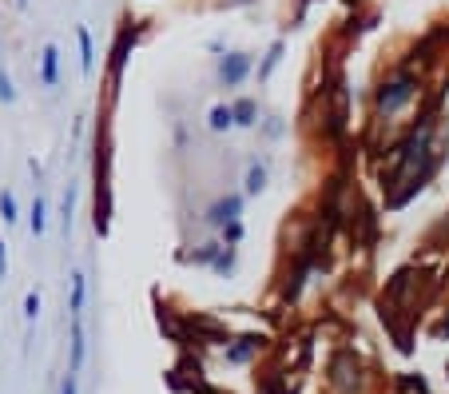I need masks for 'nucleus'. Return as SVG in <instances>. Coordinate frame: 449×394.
I'll list each match as a JSON object with an SVG mask.
<instances>
[{"instance_id":"obj_1","label":"nucleus","mask_w":449,"mask_h":394,"mask_svg":"<svg viewBox=\"0 0 449 394\" xmlns=\"http://www.w3.org/2000/svg\"><path fill=\"white\" fill-rule=\"evenodd\" d=\"M414 92H418V76L409 68L389 72L386 80L378 84V92H374V111H378L382 120H389V116H398V111L414 100Z\"/></svg>"},{"instance_id":"obj_2","label":"nucleus","mask_w":449,"mask_h":394,"mask_svg":"<svg viewBox=\"0 0 449 394\" xmlns=\"http://www.w3.org/2000/svg\"><path fill=\"white\" fill-rule=\"evenodd\" d=\"M326 383H330V390H334V394H358L362 390V363L350 351H338L334 359H330Z\"/></svg>"},{"instance_id":"obj_3","label":"nucleus","mask_w":449,"mask_h":394,"mask_svg":"<svg viewBox=\"0 0 449 394\" xmlns=\"http://www.w3.org/2000/svg\"><path fill=\"white\" fill-rule=\"evenodd\" d=\"M250 72V52H227L219 60V84L223 88H239Z\"/></svg>"},{"instance_id":"obj_4","label":"nucleus","mask_w":449,"mask_h":394,"mask_svg":"<svg viewBox=\"0 0 449 394\" xmlns=\"http://www.w3.org/2000/svg\"><path fill=\"white\" fill-rule=\"evenodd\" d=\"M239 215H243V195H223V199H215L211 203V212H207V223L211 227H227V223H239Z\"/></svg>"},{"instance_id":"obj_5","label":"nucleus","mask_w":449,"mask_h":394,"mask_svg":"<svg viewBox=\"0 0 449 394\" xmlns=\"http://www.w3.org/2000/svg\"><path fill=\"white\" fill-rule=\"evenodd\" d=\"M259 346H262V339H259V334H243V339L227 343L223 359H227V363H235V366H243V363H250V359H255V351H259Z\"/></svg>"},{"instance_id":"obj_6","label":"nucleus","mask_w":449,"mask_h":394,"mask_svg":"<svg viewBox=\"0 0 449 394\" xmlns=\"http://www.w3.org/2000/svg\"><path fill=\"white\" fill-rule=\"evenodd\" d=\"M40 84L44 88L60 84V48L56 44H44V52H40Z\"/></svg>"},{"instance_id":"obj_7","label":"nucleus","mask_w":449,"mask_h":394,"mask_svg":"<svg viewBox=\"0 0 449 394\" xmlns=\"http://www.w3.org/2000/svg\"><path fill=\"white\" fill-rule=\"evenodd\" d=\"M84 354H88V343H84V323H80V319H72V366H68L72 374H80Z\"/></svg>"},{"instance_id":"obj_8","label":"nucleus","mask_w":449,"mask_h":394,"mask_svg":"<svg viewBox=\"0 0 449 394\" xmlns=\"http://www.w3.org/2000/svg\"><path fill=\"white\" fill-rule=\"evenodd\" d=\"M207 128L211 131H231L235 128V108H231V104H215V108L207 111Z\"/></svg>"},{"instance_id":"obj_9","label":"nucleus","mask_w":449,"mask_h":394,"mask_svg":"<svg viewBox=\"0 0 449 394\" xmlns=\"http://www.w3.org/2000/svg\"><path fill=\"white\" fill-rule=\"evenodd\" d=\"M267 163H262V160H255V163H250V168H247V195H262V192H267Z\"/></svg>"},{"instance_id":"obj_10","label":"nucleus","mask_w":449,"mask_h":394,"mask_svg":"<svg viewBox=\"0 0 449 394\" xmlns=\"http://www.w3.org/2000/svg\"><path fill=\"white\" fill-rule=\"evenodd\" d=\"M282 52H287V44H282V40H275V44L267 48V56H262V64H259V84H267V80H270V72L279 68Z\"/></svg>"},{"instance_id":"obj_11","label":"nucleus","mask_w":449,"mask_h":394,"mask_svg":"<svg viewBox=\"0 0 449 394\" xmlns=\"http://www.w3.org/2000/svg\"><path fill=\"white\" fill-rule=\"evenodd\" d=\"M231 108H235V124H239V128H255V124H259V104L255 100H235Z\"/></svg>"},{"instance_id":"obj_12","label":"nucleus","mask_w":449,"mask_h":394,"mask_svg":"<svg viewBox=\"0 0 449 394\" xmlns=\"http://www.w3.org/2000/svg\"><path fill=\"white\" fill-rule=\"evenodd\" d=\"M84 295H88V279L76 271V275H72V303H68L72 319H80V314H84Z\"/></svg>"},{"instance_id":"obj_13","label":"nucleus","mask_w":449,"mask_h":394,"mask_svg":"<svg viewBox=\"0 0 449 394\" xmlns=\"http://www.w3.org/2000/svg\"><path fill=\"white\" fill-rule=\"evenodd\" d=\"M76 36H80V68H84V76H92V68H96V48H92V32H88V28H80Z\"/></svg>"},{"instance_id":"obj_14","label":"nucleus","mask_w":449,"mask_h":394,"mask_svg":"<svg viewBox=\"0 0 449 394\" xmlns=\"http://www.w3.org/2000/svg\"><path fill=\"white\" fill-rule=\"evenodd\" d=\"M44 223H48V203H44V195H36V199H32V212H28L32 235H44Z\"/></svg>"},{"instance_id":"obj_15","label":"nucleus","mask_w":449,"mask_h":394,"mask_svg":"<svg viewBox=\"0 0 449 394\" xmlns=\"http://www.w3.org/2000/svg\"><path fill=\"white\" fill-rule=\"evenodd\" d=\"M235 259H239L235 247H223V251L215 255V263H211V271H215V275H231V271H235Z\"/></svg>"},{"instance_id":"obj_16","label":"nucleus","mask_w":449,"mask_h":394,"mask_svg":"<svg viewBox=\"0 0 449 394\" xmlns=\"http://www.w3.org/2000/svg\"><path fill=\"white\" fill-rule=\"evenodd\" d=\"M0 219L16 223V199H12V192H0Z\"/></svg>"},{"instance_id":"obj_17","label":"nucleus","mask_w":449,"mask_h":394,"mask_svg":"<svg viewBox=\"0 0 449 394\" xmlns=\"http://www.w3.org/2000/svg\"><path fill=\"white\" fill-rule=\"evenodd\" d=\"M24 319H28V323L40 319V295L36 291H28V299H24Z\"/></svg>"},{"instance_id":"obj_18","label":"nucleus","mask_w":449,"mask_h":394,"mask_svg":"<svg viewBox=\"0 0 449 394\" xmlns=\"http://www.w3.org/2000/svg\"><path fill=\"white\" fill-rule=\"evenodd\" d=\"M0 100H4V104L16 100V88H12V76H9V72H0Z\"/></svg>"},{"instance_id":"obj_19","label":"nucleus","mask_w":449,"mask_h":394,"mask_svg":"<svg viewBox=\"0 0 449 394\" xmlns=\"http://www.w3.org/2000/svg\"><path fill=\"white\" fill-rule=\"evenodd\" d=\"M239 239H243V223H227V227H223V243H227V247H235Z\"/></svg>"},{"instance_id":"obj_20","label":"nucleus","mask_w":449,"mask_h":394,"mask_svg":"<svg viewBox=\"0 0 449 394\" xmlns=\"http://www.w3.org/2000/svg\"><path fill=\"white\" fill-rule=\"evenodd\" d=\"M60 394H80V374H64V383H60Z\"/></svg>"},{"instance_id":"obj_21","label":"nucleus","mask_w":449,"mask_h":394,"mask_svg":"<svg viewBox=\"0 0 449 394\" xmlns=\"http://www.w3.org/2000/svg\"><path fill=\"white\" fill-rule=\"evenodd\" d=\"M9 275V255H4V243H0V279Z\"/></svg>"},{"instance_id":"obj_22","label":"nucleus","mask_w":449,"mask_h":394,"mask_svg":"<svg viewBox=\"0 0 449 394\" xmlns=\"http://www.w3.org/2000/svg\"><path fill=\"white\" fill-rule=\"evenodd\" d=\"M16 4H21V9H24V4H28V0H16Z\"/></svg>"}]
</instances>
